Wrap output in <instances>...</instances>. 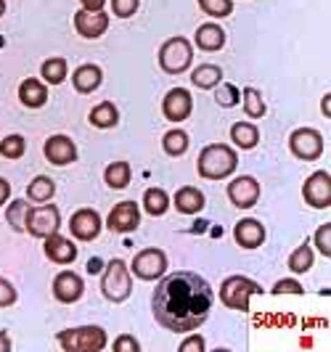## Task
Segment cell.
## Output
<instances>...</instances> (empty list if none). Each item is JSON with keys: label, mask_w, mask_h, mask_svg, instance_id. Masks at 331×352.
Instances as JSON below:
<instances>
[{"label": "cell", "mask_w": 331, "mask_h": 352, "mask_svg": "<svg viewBox=\"0 0 331 352\" xmlns=\"http://www.w3.org/2000/svg\"><path fill=\"white\" fill-rule=\"evenodd\" d=\"M215 292L199 273L180 270L162 278L151 297V310L159 326L175 334H191L209 318Z\"/></svg>", "instance_id": "obj_1"}, {"label": "cell", "mask_w": 331, "mask_h": 352, "mask_svg": "<svg viewBox=\"0 0 331 352\" xmlns=\"http://www.w3.org/2000/svg\"><path fill=\"white\" fill-rule=\"evenodd\" d=\"M239 167V154L226 146V143H209L202 148L199 162H196V170L204 180H223L231 177Z\"/></svg>", "instance_id": "obj_2"}, {"label": "cell", "mask_w": 331, "mask_h": 352, "mask_svg": "<svg viewBox=\"0 0 331 352\" xmlns=\"http://www.w3.org/2000/svg\"><path fill=\"white\" fill-rule=\"evenodd\" d=\"M56 342L64 352H101L109 339L101 326H77V329L58 331Z\"/></svg>", "instance_id": "obj_3"}, {"label": "cell", "mask_w": 331, "mask_h": 352, "mask_svg": "<svg viewBox=\"0 0 331 352\" xmlns=\"http://www.w3.org/2000/svg\"><path fill=\"white\" fill-rule=\"evenodd\" d=\"M101 292L109 302H125L133 292V278H130V267L125 260H111L106 265L104 276H101Z\"/></svg>", "instance_id": "obj_4"}, {"label": "cell", "mask_w": 331, "mask_h": 352, "mask_svg": "<svg viewBox=\"0 0 331 352\" xmlns=\"http://www.w3.org/2000/svg\"><path fill=\"white\" fill-rule=\"evenodd\" d=\"M260 292L262 289L252 278H246V276H231L220 286V302L226 305L228 310L246 313L249 310V297L252 294H260Z\"/></svg>", "instance_id": "obj_5"}, {"label": "cell", "mask_w": 331, "mask_h": 352, "mask_svg": "<svg viewBox=\"0 0 331 352\" xmlns=\"http://www.w3.org/2000/svg\"><path fill=\"white\" fill-rule=\"evenodd\" d=\"M193 51L191 43L186 37H170L162 48H159V67L167 74H180L191 67Z\"/></svg>", "instance_id": "obj_6"}, {"label": "cell", "mask_w": 331, "mask_h": 352, "mask_svg": "<svg viewBox=\"0 0 331 352\" xmlns=\"http://www.w3.org/2000/svg\"><path fill=\"white\" fill-rule=\"evenodd\" d=\"M61 228V212L56 204H37V207H30L27 212V223H24V230H30V236L35 239H48L51 233H58Z\"/></svg>", "instance_id": "obj_7"}, {"label": "cell", "mask_w": 331, "mask_h": 352, "mask_svg": "<svg viewBox=\"0 0 331 352\" xmlns=\"http://www.w3.org/2000/svg\"><path fill=\"white\" fill-rule=\"evenodd\" d=\"M289 148L302 162H315L323 154V135L313 127H299L289 135Z\"/></svg>", "instance_id": "obj_8"}, {"label": "cell", "mask_w": 331, "mask_h": 352, "mask_svg": "<svg viewBox=\"0 0 331 352\" xmlns=\"http://www.w3.org/2000/svg\"><path fill=\"white\" fill-rule=\"evenodd\" d=\"M130 270L138 276L140 281H157L167 273V254L162 249H143L136 254Z\"/></svg>", "instance_id": "obj_9"}, {"label": "cell", "mask_w": 331, "mask_h": 352, "mask_svg": "<svg viewBox=\"0 0 331 352\" xmlns=\"http://www.w3.org/2000/svg\"><path fill=\"white\" fill-rule=\"evenodd\" d=\"M302 196L313 210H329L331 207V175L326 170H318L305 180Z\"/></svg>", "instance_id": "obj_10"}, {"label": "cell", "mask_w": 331, "mask_h": 352, "mask_svg": "<svg viewBox=\"0 0 331 352\" xmlns=\"http://www.w3.org/2000/svg\"><path fill=\"white\" fill-rule=\"evenodd\" d=\"M228 199L239 210H252L260 201V183L252 175H239L228 183Z\"/></svg>", "instance_id": "obj_11"}, {"label": "cell", "mask_w": 331, "mask_h": 352, "mask_svg": "<svg viewBox=\"0 0 331 352\" xmlns=\"http://www.w3.org/2000/svg\"><path fill=\"white\" fill-rule=\"evenodd\" d=\"M140 226V210L136 201H120L114 204V210L109 212L106 228L111 233H133Z\"/></svg>", "instance_id": "obj_12"}, {"label": "cell", "mask_w": 331, "mask_h": 352, "mask_svg": "<svg viewBox=\"0 0 331 352\" xmlns=\"http://www.w3.org/2000/svg\"><path fill=\"white\" fill-rule=\"evenodd\" d=\"M101 228H104L101 214L96 210H87V207L77 210L70 220V230L77 241H93V239H98Z\"/></svg>", "instance_id": "obj_13"}, {"label": "cell", "mask_w": 331, "mask_h": 352, "mask_svg": "<svg viewBox=\"0 0 331 352\" xmlns=\"http://www.w3.org/2000/svg\"><path fill=\"white\" fill-rule=\"evenodd\" d=\"M191 111H193V98L186 88H173L164 96V101H162V114H164V120H170V122H183V120H189Z\"/></svg>", "instance_id": "obj_14"}, {"label": "cell", "mask_w": 331, "mask_h": 352, "mask_svg": "<svg viewBox=\"0 0 331 352\" xmlns=\"http://www.w3.org/2000/svg\"><path fill=\"white\" fill-rule=\"evenodd\" d=\"M85 294V283L83 278L74 273V270H61L56 278H53V297L64 305H72Z\"/></svg>", "instance_id": "obj_15"}, {"label": "cell", "mask_w": 331, "mask_h": 352, "mask_svg": "<svg viewBox=\"0 0 331 352\" xmlns=\"http://www.w3.org/2000/svg\"><path fill=\"white\" fill-rule=\"evenodd\" d=\"M74 30H77V35L87 37V40H96V37H101L109 30V14L104 11H77L74 14Z\"/></svg>", "instance_id": "obj_16"}, {"label": "cell", "mask_w": 331, "mask_h": 352, "mask_svg": "<svg viewBox=\"0 0 331 352\" xmlns=\"http://www.w3.org/2000/svg\"><path fill=\"white\" fill-rule=\"evenodd\" d=\"M43 151H45V159L56 167H67L77 159V146L67 135H51L43 146Z\"/></svg>", "instance_id": "obj_17"}, {"label": "cell", "mask_w": 331, "mask_h": 352, "mask_svg": "<svg viewBox=\"0 0 331 352\" xmlns=\"http://www.w3.org/2000/svg\"><path fill=\"white\" fill-rule=\"evenodd\" d=\"M45 241V257L56 265H72L77 260V247L72 244L70 239H64V236H58V233H51L48 239H43Z\"/></svg>", "instance_id": "obj_18"}, {"label": "cell", "mask_w": 331, "mask_h": 352, "mask_svg": "<svg viewBox=\"0 0 331 352\" xmlns=\"http://www.w3.org/2000/svg\"><path fill=\"white\" fill-rule=\"evenodd\" d=\"M233 239H236V244L242 249H257V247H262V241H265V228H262L257 220L246 217L242 223H236Z\"/></svg>", "instance_id": "obj_19"}, {"label": "cell", "mask_w": 331, "mask_h": 352, "mask_svg": "<svg viewBox=\"0 0 331 352\" xmlns=\"http://www.w3.org/2000/svg\"><path fill=\"white\" fill-rule=\"evenodd\" d=\"M101 82H104V72L98 64H83V67H77L74 74H72V85L77 93H93V90L101 88Z\"/></svg>", "instance_id": "obj_20"}, {"label": "cell", "mask_w": 331, "mask_h": 352, "mask_svg": "<svg viewBox=\"0 0 331 352\" xmlns=\"http://www.w3.org/2000/svg\"><path fill=\"white\" fill-rule=\"evenodd\" d=\"M19 101L27 106V109H40V106H45V101H48V88H45V82H40L35 77L24 80V82L19 85Z\"/></svg>", "instance_id": "obj_21"}, {"label": "cell", "mask_w": 331, "mask_h": 352, "mask_svg": "<svg viewBox=\"0 0 331 352\" xmlns=\"http://www.w3.org/2000/svg\"><path fill=\"white\" fill-rule=\"evenodd\" d=\"M196 45L202 48V51H207V53H212V51H220L223 45H226V30L220 27V24H202L199 30H196Z\"/></svg>", "instance_id": "obj_22"}, {"label": "cell", "mask_w": 331, "mask_h": 352, "mask_svg": "<svg viewBox=\"0 0 331 352\" xmlns=\"http://www.w3.org/2000/svg\"><path fill=\"white\" fill-rule=\"evenodd\" d=\"M175 210L180 214H196L204 210V194L196 186H183L175 194Z\"/></svg>", "instance_id": "obj_23"}, {"label": "cell", "mask_w": 331, "mask_h": 352, "mask_svg": "<svg viewBox=\"0 0 331 352\" xmlns=\"http://www.w3.org/2000/svg\"><path fill=\"white\" fill-rule=\"evenodd\" d=\"M231 141H233L236 148L249 151V148H255L257 141H260V130H257V124L252 122H236L231 127Z\"/></svg>", "instance_id": "obj_24"}, {"label": "cell", "mask_w": 331, "mask_h": 352, "mask_svg": "<svg viewBox=\"0 0 331 352\" xmlns=\"http://www.w3.org/2000/svg\"><path fill=\"white\" fill-rule=\"evenodd\" d=\"M191 82L199 90H212L223 82V69L217 64H202L191 72Z\"/></svg>", "instance_id": "obj_25"}, {"label": "cell", "mask_w": 331, "mask_h": 352, "mask_svg": "<svg viewBox=\"0 0 331 352\" xmlns=\"http://www.w3.org/2000/svg\"><path fill=\"white\" fill-rule=\"evenodd\" d=\"M120 122V111L111 101H101L98 106L90 109V124L98 127V130H109V127H117Z\"/></svg>", "instance_id": "obj_26"}, {"label": "cell", "mask_w": 331, "mask_h": 352, "mask_svg": "<svg viewBox=\"0 0 331 352\" xmlns=\"http://www.w3.org/2000/svg\"><path fill=\"white\" fill-rule=\"evenodd\" d=\"M130 177H133V167L127 162H111L109 167L104 170V180L109 188L114 191H122L130 186Z\"/></svg>", "instance_id": "obj_27"}, {"label": "cell", "mask_w": 331, "mask_h": 352, "mask_svg": "<svg viewBox=\"0 0 331 352\" xmlns=\"http://www.w3.org/2000/svg\"><path fill=\"white\" fill-rule=\"evenodd\" d=\"M67 69H70L67 58L53 56V58H48V61H43V67H40V77H43V82H45V85H61V82L67 80Z\"/></svg>", "instance_id": "obj_28"}, {"label": "cell", "mask_w": 331, "mask_h": 352, "mask_svg": "<svg viewBox=\"0 0 331 352\" xmlns=\"http://www.w3.org/2000/svg\"><path fill=\"white\" fill-rule=\"evenodd\" d=\"M143 210L149 212L151 217H162L164 212L170 210V196L164 188H146L143 194Z\"/></svg>", "instance_id": "obj_29"}, {"label": "cell", "mask_w": 331, "mask_h": 352, "mask_svg": "<svg viewBox=\"0 0 331 352\" xmlns=\"http://www.w3.org/2000/svg\"><path fill=\"white\" fill-rule=\"evenodd\" d=\"M53 194H56V183H53L51 177H45V175H37L35 180L27 186V196H30V201H35V204L51 201Z\"/></svg>", "instance_id": "obj_30"}, {"label": "cell", "mask_w": 331, "mask_h": 352, "mask_svg": "<svg viewBox=\"0 0 331 352\" xmlns=\"http://www.w3.org/2000/svg\"><path fill=\"white\" fill-rule=\"evenodd\" d=\"M244 114L249 120H262L265 117V111H268V106L262 101V93L257 88H244Z\"/></svg>", "instance_id": "obj_31"}, {"label": "cell", "mask_w": 331, "mask_h": 352, "mask_svg": "<svg viewBox=\"0 0 331 352\" xmlns=\"http://www.w3.org/2000/svg\"><path fill=\"white\" fill-rule=\"evenodd\" d=\"M162 146H164V154H167V157H183V154L189 151L191 141H189V135H186L183 130H170V133L164 135Z\"/></svg>", "instance_id": "obj_32"}, {"label": "cell", "mask_w": 331, "mask_h": 352, "mask_svg": "<svg viewBox=\"0 0 331 352\" xmlns=\"http://www.w3.org/2000/svg\"><path fill=\"white\" fill-rule=\"evenodd\" d=\"M313 267V247L305 241L302 247H297L295 252H292V257H289V270L292 273H308Z\"/></svg>", "instance_id": "obj_33"}, {"label": "cell", "mask_w": 331, "mask_h": 352, "mask_svg": "<svg viewBox=\"0 0 331 352\" xmlns=\"http://www.w3.org/2000/svg\"><path fill=\"white\" fill-rule=\"evenodd\" d=\"M27 212H30V204H27L24 199H17V201H11V204H8V214H6V220H8V226L17 230V233L24 230Z\"/></svg>", "instance_id": "obj_34"}, {"label": "cell", "mask_w": 331, "mask_h": 352, "mask_svg": "<svg viewBox=\"0 0 331 352\" xmlns=\"http://www.w3.org/2000/svg\"><path fill=\"white\" fill-rule=\"evenodd\" d=\"M27 154V141L21 135H6L0 141V157L6 159H21Z\"/></svg>", "instance_id": "obj_35"}, {"label": "cell", "mask_w": 331, "mask_h": 352, "mask_svg": "<svg viewBox=\"0 0 331 352\" xmlns=\"http://www.w3.org/2000/svg\"><path fill=\"white\" fill-rule=\"evenodd\" d=\"M199 8L212 19H226L233 14V0H199Z\"/></svg>", "instance_id": "obj_36"}, {"label": "cell", "mask_w": 331, "mask_h": 352, "mask_svg": "<svg viewBox=\"0 0 331 352\" xmlns=\"http://www.w3.org/2000/svg\"><path fill=\"white\" fill-rule=\"evenodd\" d=\"M313 241H315V247H318V252L329 260L331 257V223H323L321 228L315 230Z\"/></svg>", "instance_id": "obj_37"}, {"label": "cell", "mask_w": 331, "mask_h": 352, "mask_svg": "<svg viewBox=\"0 0 331 352\" xmlns=\"http://www.w3.org/2000/svg\"><path fill=\"white\" fill-rule=\"evenodd\" d=\"M138 3L140 0H111V11H114V16L130 19L138 11Z\"/></svg>", "instance_id": "obj_38"}, {"label": "cell", "mask_w": 331, "mask_h": 352, "mask_svg": "<svg viewBox=\"0 0 331 352\" xmlns=\"http://www.w3.org/2000/svg\"><path fill=\"white\" fill-rule=\"evenodd\" d=\"M239 90H236V85H223L220 82V93H217V104L220 106H226V109H231V106H236L239 104Z\"/></svg>", "instance_id": "obj_39"}, {"label": "cell", "mask_w": 331, "mask_h": 352, "mask_svg": "<svg viewBox=\"0 0 331 352\" xmlns=\"http://www.w3.org/2000/svg\"><path fill=\"white\" fill-rule=\"evenodd\" d=\"M17 289H14V283L6 281V278H0V307H8V305H14L17 302Z\"/></svg>", "instance_id": "obj_40"}, {"label": "cell", "mask_w": 331, "mask_h": 352, "mask_svg": "<svg viewBox=\"0 0 331 352\" xmlns=\"http://www.w3.org/2000/svg\"><path fill=\"white\" fill-rule=\"evenodd\" d=\"M273 294H302V283L295 281V278L276 281V286H273Z\"/></svg>", "instance_id": "obj_41"}, {"label": "cell", "mask_w": 331, "mask_h": 352, "mask_svg": "<svg viewBox=\"0 0 331 352\" xmlns=\"http://www.w3.org/2000/svg\"><path fill=\"white\" fill-rule=\"evenodd\" d=\"M204 350H207V342H204V336L199 334H191L189 339L180 342V352H204Z\"/></svg>", "instance_id": "obj_42"}, {"label": "cell", "mask_w": 331, "mask_h": 352, "mask_svg": "<svg viewBox=\"0 0 331 352\" xmlns=\"http://www.w3.org/2000/svg\"><path fill=\"white\" fill-rule=\"evenodd\" d=\"M114 350L117 352H138L140 344H138V339H136V336L122 334V336H117V339H114Z\"/></svg>", "instance_id": "obj_43"}, {"label": "cell", "mask_w": 331, "mask_h": 352, "mask_svg": "<svg viewBox=\"0 0 331 352\" xmlns=\"http://www.w3.org/2000/svg\"><path fill=\"white\" fill-rule=\"evenodd\" d=\"M8 196H11V183L6 177H0V207L8 201Z\"/></svg>", "instance_id": "obj_44"}, {"label": "cell", "mask_w": 331, "mask_h": 352, "mask_svg": "<svg viewBox=\"0 0 331 352\" xmlns=\"http://www.w3.org/2000/svg\"><path fill=\"white\" fill-rule=\"evenodd\" d=\"M85 11H104V3L106 0H80Z\"/></svg>", "instance_id": "obj_45"}, {"label": "cell", "mask_w": 331, "mask_h": 352, "mask_svg": "<svg viewBox=\"0 0 331 352\" xmlns=\"http://www.w3.org/2000/svg\"><path fill=\"white\" fill-rule=\"evenodd\" d=\"M8 350H11V339H8L6 331H0V352H8Z\"/></svg>", "instance_id": "obj_46"}, {"label": "cell", "mask_w": 331, "mask_h": 352, "mask_svg": "<svg viewBox=\"0 0 331 352\" xmlns=\"http://www.w3.org/2000/svg\"><path fill=\"white\" fill-rule=\"evenodd\" d=\"M98 270H101V263H98V260H90V263H87V273H98Z\"/></svg>", "instance_id": "obj_47"}, {"label": "cell", "mask_w": 331, "mask_h": 352, "mask_svg": "<svg viewBox=\"0 0 331 352\" xmlns=\"http://www.w3.org/2000/svg\"><path fill=\"white\" fill-rule=\"evenodd\" d=\"M331 96H323V104H321V109H323V114H326V117H329L331 114Z\"/></svg>", "instance_id": "obj_48"}, {"label": "cell", "mask_w": 331, "mask_h": 352, "mask_svg": "<svg viewBox=\"0 0 331 352\" xmlns=\"http://www.w3.org/2000/svg\"><path fill=\"white\" fill-rule=\"evenodd\" d=\"M6 14V0H0V16Z\"/></svg>", "instance_id": "obj_49"}]
</instances>
